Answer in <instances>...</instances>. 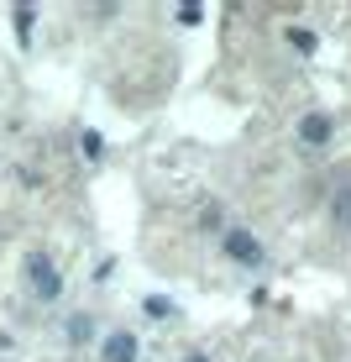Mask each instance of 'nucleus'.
Segmentation results:
<instances>
[{"mask_svg": "<svg viewBox=\"0 0 351 362\" xmlns=\"http://www.w3.org/2000/svg\"><path fill=\"white\" fill-rule=\"evenodd\" d=\"M220 252L231 257L236 268H262L268 247H262V236H257L252 226H225V231H220Z\"/></svg>", "mask_w": 351, "mask_h": 362, "instance_id": "obj_1", "label": "nucleus"}, {"mask_svg": "<svg viewBox=\"0 0 351 362\" xmlns=\"http://www.w3.org/2000/svg\"><path fill=\"white\" fill-rule=\"evenodd\" d=\"M27 284H32V294L37 299H47V305H53L58 294H64V279H58V263L47 252H32L27 257Z\"/></svg>", "mask_w": 351, "mask_h": 362, "instance_id": "obj_2", "label": "nucleus"}, {"mask_svg": "<svg viewBox=\"0 0 351 362\" xmlns=\"http://www.w3.org/2000/svg\"><path fill=\"white\" fill-rule=\"evenodd\" d=\"M100 362H136V336L126 326H116L105 341H100Z\"/></svg>", "mask_w": 351, "mask_h": 362, "instance_id": "obj_3", "label": "nucleus"}, {"mask_svg": "<svg viewBox=\"0 0 351 362\" xmlns=\"http://www.w3.org/2000/svg\"><path fill=\"white\" fill-rule=\"evenodd\" d=\"M331 136H335V121L325 116V110H309V116L299 121V142H304V147H325Z\"/></svg>", "mask_w": 351, "mask_h": 362, "instance_id": "obj_4", "label": "nucleus"}, {"mask_svg": "<svg viewBox=\"0 0 351 362\" xmlns=\"http://www.w3.org/2000/svg\"><path fill=\"white\" fill-rule=\"evenodd\" d=\"M331 226L335 231H351V173L335 184V194H331Z\"/></svg>", "mask_w": 351, "mask_h": 362, "instance_id": "obj_5", "label": "nucleus"}, {"mask_svg": "<svg viewBox=\"0 0 351 362\" xmlns=\"http://www.w3.org/2000/svg\"><path fill=\"white\" fill-rule=\"evenodd\" d=\"M90 331H95V320H90V315H73V326H69V336H73V341H84Z\"/></svg>", "mask_w": 351, "mask_h": 362, "instance_id": "obj_6", "label": "nucleus"}, {"mask_svg": "<svg viewBox=\"0 0 351 362\" xmlns=\"http://www.w3.org/2000/svg\"><path fill=\"white\" fill-rule=\"evenodd\" d=\"M184 362H210V357H205V352H189V357H184Z\"/></svg>", "mask_w": 351, "mask_h": 362, "instance_id": "obj_7", "label": "nucleus"}]
</instances>
